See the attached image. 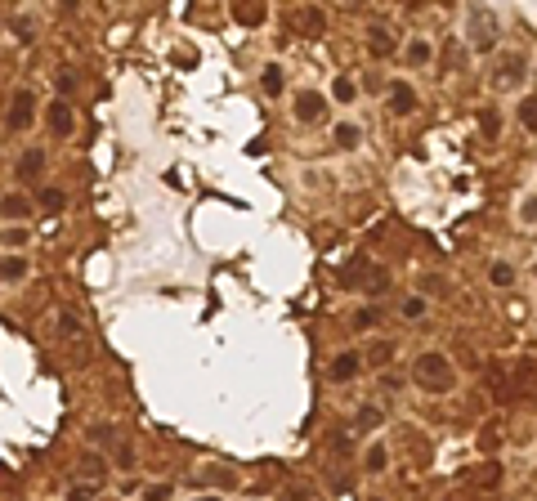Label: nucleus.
<instances>
[{
	"mask_svg": "<svg viewBox=\"0 0 537 501\" xmlns=\"http://www.w3.org/2000/svg\"><path fill=\"white\" fill-rule=\"evenodd\" d=\"M412 376H417L425 389H448L453 385V367H448L444 353H421V358L412 363Z\"/></svg>",
	"mask_w": 537,
	"mask_h": 501,
	"instance_id": "f257e3e1",
	"label": "nucleus"
},
{
	"mask_svg": "<svg viewBox=\"0 0 537 501\" xmlns=\"http://www.w3.org/2000/svg\"><path fill=\"white\" fill-rule=\"evenodd\" d=\"M32 112H36L32 90H18L14 103H9V126H14V130H27V126H32Z\"/></svg>",
	"mask_w": 537,
	"mask_h": 501,
	"instance_id": "f03ea898",
	"label": "nucleus"
},
{
	"mask_svg": "<svg viewBox=\"0 0 537 501\" xmlns=\"http://www.w3.org/2000/svg\"><path fill=\"white\" fill-rule=\"evenodd\" d=\"M45 121H50V130L58 134V139H67V134L77 130V117H72V108H67L63 99H58V103H50V117H45Z\"/></svg>",
	"mask_w": 537,
	"mask_h": 501,
	"instance_id": "7ed1b4c3",
	"label": "nucleus"
},
{
	"mask_svg": "<svg viewBox=\"0 0 537 501\" xmlns=\"http://www.w3.org/2000/svg\"><path fill=\"white\" fill-rule=\"evenodd\" d=\"M296 117H300V121H309V126H313V121L323 117V94H313V90H300V94H296Z\"/></svg>",
	"mask_w": 537,
	"mask_h": 501,
	"instance_id": "20e7f679",
	"label": "nucleus"
},
{
	"mask_svg": "<svg viewBox=\"0 0 537 501\" xmlns=\"http://www.w3.org/2000/svg\"><path fill=\"white\" fill-rule=\"evenodd\" d=\"M45 170V148H27L18 157V179H36Z\"/></svg>",
	"mask_w": 537,
	"mask_h": 501,
	"instance_id": "39448f33",
	"label": "nucleus"
},
{
	"mask_svg": "<svg viewBox=\"0 0 537 501\" xmlns=\"http://www.w3.org/2000/svg\"><path fill=\"white\" fill-rule=\"evenodd\" d=\"M354 372H358V353H336L332 367H327V376H332V381H349Z\"/></svg>",
	"mask_w": 537,
	"mask_h": 501,
	"instance_id": "423d86ee",
	"label": "nucleus"
},
{
	"mask_svg": "<svg viewBox=\"0 0 537 501\" xmlns=\"http://www.w3.org/2000/svg\"><path fill=\"white\" fill-rule=\"evenodd\" d=\"M0 215H5V219H27L32 215V202L18 197V193H9V197H0Z\"/></svg>",
	"mask_w": 537,
	"mask_h": 501,
	"instance_id": "0eeeda50",
	"label": "nucleus"
},
{
	"mask_svg": "<svg viewBox=\"0 0 537 501\" xmlns=\"http://www.w3.org/2000/svg\"><path fill=\"white\" fill-rule=\"evenodd\" d=\"M58 336H63L67 345H77V340H81V323H77V313H72V309L58 313Z\"/></svg>",
	"mask_w": 537,
	"mask_h": 501,
	"instance_id": "6e6552de",
	"label": "nucleus"
},
{
	"mask_svg": "<svg viewBox=\"0 0 537 501\" xmlns=\"http://www.w3.org/2000/svg\"><path fill=\"white\" fill-rule=\"evenodd\" d=\"M22 273H27V260H22V255H9V260H0V278H5V282H18Z\"/></svg>",
	"mask_w": 537,
	"mask_h": 501,
	"instance_id": "1a4fd4ad",
	"label": "nucleus"
},
{
	"mask_svg": "<svg viewBox=\"0 0 537 501\" xmlns=\"http://www.w3.org/2000/svg\"><path fill=\"white\" fill-rule=\"evenodd\" d=\"M389 108H394V112H408V108H412V90L403 81L389 85Z\"/></svg>",
	"mask_w": 537,
	"mask_h": 501,
	"instance_id": "9d476101",
	"label": "nucleus"
},
{
	"mask_svg": "<svg viewBox=\"0 0 537 501\" xmlns=\"http://www.w3.org/2000/svg\"><path fill=\"white\" fill-rule=\"evenodd\" d=\"M368 45H372V54H389V50H394V41H389V32L385 27H372V36H368Z\"/></svg>",
	"mask_w": 537,
	"mask_h": 501,
	"instance_id": "9b49d317",
	"label": "nucleus"
},
{
	"mask_svg": "<svg viewBox=\"0 0 537 501\" xmlns=\"http://www.w3.org/2000/svg\"><path fill=\"white\" fill-rule=\"evenodd\" d=\"M260 85H264L268 94H283V67H278V63H268V67H264V77H260Z\"/></svg>",
	"mask_w": 537,
	"mask_h": 501,
	"instance_id": "f8f14e48",
	"label": "nucleus"
},
{
	"mask_svg": "<svg viewBox=\"0 0 537 501\" xmlns=\"http://www.w3.org/2000/svg\"><path fill=\"white\" fill-rule=\"evenodd\" d=\"M103 470H108V466H103V457H85V461H81V474H85L90 483H99V479H103Z\"/></svg>",
	"mask_w": 537,
	"mask_h": 501,
	"instance_id": "ddd939ff",
	"label": "nucleus"
},
{
	"mask_svg": "<svg viewBox=\"0 0 537 501\" xmlns=\"http://www.w3.org/2000/svg\"><path fill=\"white\" fill-rule=\"evenodd\" d=\"M519 121H524L529 130H537V94H529V99L519 103Z\"/></svg>",
	"mask_w": 537,
	"mask_h": 501,
	"instance_id": "4468645a",
	"label": "nucleus"
},
{
	"mask_svg": "<svg viewBox=\"0 0 537 501\" xmlns=\"http://www.w3.org/2000/svg\"><path fill=\"white\" fill-rule=\"evenodd\" d=\"M363 466H368V470H385V448L372 443L368 452H363Z\"/></svg>",
	"mask_w": 537,
	"mask_h": 501,
	"instance_id": "2eb2a0df",
	"label": "nucleus"
},
{
	"mask_svg": "<svg viewBox=\"0 0 537 501\" xmlns=\"http://www.w3.org/2000/svg\"><path fill=\"white\" fill-rule=\"evenodd\" d=\"M430 54H434V50H430L425 41H412V45H408V63H430Z\"/></svg>",
	"mask_w": 537,
	"mask_h": 501,
	"instance_id": "dca6fc26",
	"label": "nucleus"
},
{
	"mask_svg": "<svg viewBox=\"0 0 537 501\" xmlns=\"http://www.w3.org/2000/svg\"><path fill=\"white\" fill-rule=\"evenodd\" d=\"M332 94H336L340 103H349L354 94H358V85H354V81H345V77H336V85H332Z\"/></svg>",
	"mask_w": 537,
	"mask_h": 501,
	"instance_id": "f3484780",
	"label": "nucleus"
},
{
	"mask_svg": "<svg viewBox=\"0 0 537 501\" xmlns=\"http://www.w3.org/2000/svg\"><path fill=\"white\" fill-rule=\"evenodd\" d=\"M358 139H363V134H358V126H349V121H345V126H336V143H345V148H354Z\"/></svg>",
	"mask_w": 537,
	"mask_h": 501,
	"instance_id": "a211bd4d",
	"label": "nucleus"
},
{
	"mask_svg": "<svg viewBox=\"0 0 537 501\" xmlns=\"http://www.w3.org/2000/svg\"><path fill=\"white\" fill-rule=\"evenodd\" d=\"M63 193H58V188H41V206H50V211H63Z\"/></svg>",
	"mask_w": 537,
	"mask_h": 501,
	"instance_id": "6ab92c4d",
	"label": "nucleus"
},
{
	"mask_svg": "<svg viewBox=\"0 0 537 501\" xmlns=\"http://www.w3.org/2000/svg\"><path fill=\"white\" fill-rule=\"evenodd\" d=\"M493 282L497 287H510V282H515V268H510V264H493Z\"/></svg>",
	"mask_w": 537,
	"mask_h": 501,
	"instance_id": "aec40b11",
	"label": "nucleus"
},
{
	"mask_svg": "<svg viewBox=\"0 0 537 501\" xmlns=\"http://www.w3.org/2000/svg\"><path fill=\"white\" fill-rule=\"evenodd\" d=\"M260 18H264V9H255V5H242L238 9V22H247V27H255Z\"/></svg>",
	"mask_w": 537,
	"mask_h": 501,
	"instance_id": "412c9836",
	"label": "nucleus"
},
{
	"mask_svg": "<svg viewBox=\"0 0 537 501\" xmlns=\"http://www.w3.org/2000/svg\"><path fill=\"white\" fill-rule=\"evenodd\" d=\"M372 323H376V309H358V313H354V327H358V332H368Z\"/></svg>",
	"mask_w": 537,
	"mask_h": 501,
	"instance_id": "4be33fe9",
	"label": "nucleus"
},
{
	"mask_svg": "<svg viewBox=\"0 0 537 501\" xmlns=\"http://www.w3.org/2000/svg\"><path fill=\"white\" fill-rule=\"evenodd\" d=\"M421 313H425V300H403V318H408V323L421 318Z\"/></svg>",
	"mask_w": 537,
	"mask_h": 501,
	"instance_id": "5701e85b",
	"label": "nucleus"
},
{
	"mask_svg": "<svg viewBox=\"0 0 537 501\" xmlns=\"http://www.w3.org/2000/svg\"><path fill=\"white\" fill-rule=\"evenodd\" d=\"M170 497V488L166 483H153V488H143V501H166Z\"/></svg>",
	"mask_w": 537,
	"mask_h": 501,
	"instance_id": "b1692460",
	"label": "nucleus"
},
{
	"mask_svg": "<svg viewBox=\"0 0 537 501\" xmlns=\"http://www.w3.org/2000/svg\"><path fill=\"white\" fill-rule=\"evenodd\" d=\"M358 425H381V408H363L358 412Z\"/></svg>",
	"mask_w": 537,
	"mask_h": 501,
	"instance_id": "393cba45",
	"label": "nucleus"
},
{
	"mask_svg": "<svg viewBox=\"0 0 537 501\" xmlns=\"http://www.w3.org/2000/svg\"><path fill=\"white\" fill-rule=\"evenodd\" d=\"M515 72H524V63H519V58H506V63H502V81H515Z\"/></svg>",
	"mask_w": 537,
	"mask_h": 501,
	"instance_id": "a878e982",
	"label": "nucleus"
},
{
	"mask_svg": "<svg viewBox=\"0 0 537 501\" xmlns=\"http://www.w3.org/2000/svg\"><path fill=\"white\" fill-rule=\"evenodd\" d=\"M72 501H94V483H90V488H85V483L72 488Z\"/></svg>",
	"mask_w": 537,
	"mask_h": 501,
	"instance_id": "bb28decb",
	"label": "nucleus"
},
{
	"mask_svg": "<svg viewBox=\"0 0 537 501\" xmlns=\"http://www.w3.org/2000/svg\"><path fill=\"white\" fill-rule=\"evenodd\" d=\"M58 90L72 94V90H77V77H72V72H63V77H58Z\"/></svg>",
	"mask_w": 537,
	"mask_h": 501,
	"instance_id": "cd10ccee",
	"label": "nucleus"
},
{
	"mask_svg": "<svg viewBox=\"0 0 537 501\" xmlns=\"http://www.w3.org/2000/svg\"><path fill=\"white\" fill-rule=\"evenodd\" d=\"M524 219H529V224L537 219V197H529V202H524Z\"/></svg>",
	"mask_w": 537,
	"mask_h": 501,
	"instance_id": "c85d7f7f",
	"label": "nucleus"
},
{
	"mask_svg": "<svg viewBox=\"0 0 537 501\" xmlns=\"http://www.w3.org/2000/svg\"><path fill=\"white\" fill-rule=\"evenodd\" d=\"M198 501H224V497H215V493H211V497H198Z\"/></svg>",
	"mask_w": 537,
	"mask_h": 501,
	"instance_id": "c756f323",
	"label": "nucleus"
}]
</instances>
